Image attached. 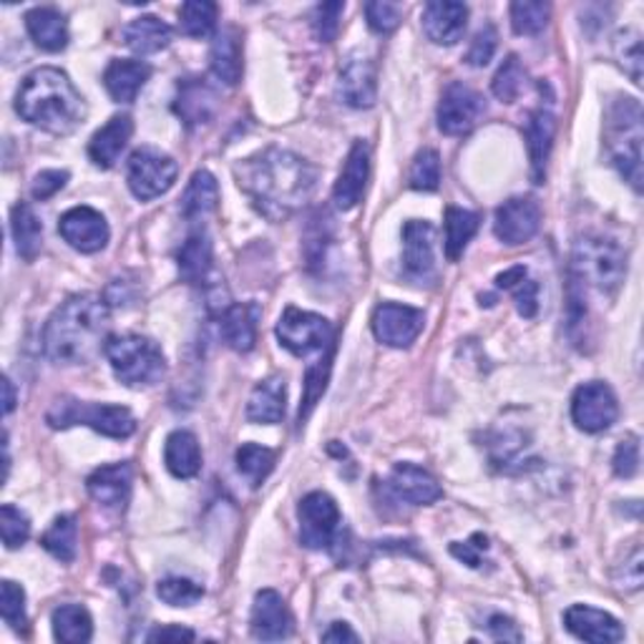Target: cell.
Here are the masks:
<instances>
[{
  "label": "cell",
  "instance_id": "cell-1",
  "mask_svg": "<svg viewBox=\"0 0 644 644\" xmlns=\"http://www.w3.org/2000/svg\"><path fill=\"white\" fill-rule=\"evenodd\" d=\"M237 184L267 220H285L313 197L317 169L297 154L270 147L234 169Z\"/></svg>",
  "mask_w": 644,
  "mask_h": 644
},
{
  "label": "cell",
  "instance_id": "cell-2",
  "mask_svg": "<svg viewBox=\"0 0 644 644\" xmlns=\"http://www.w3.org/2000/svg\"><path fill=\"white\" fill-rule=\"evenodd\" d=\"M112 313L104 297L76 295L68 297L43 330L45 358L56 366H88L98 352L106 350Z\"/></svg>",
  "mask_w": 644,
  "mask_h": 644
},
{
  "label": "cell",
  "instance_id": "cell-3",
  "mask_svg": "<svg viewBox=\"0 0 644 644\" xmlns=\"http://www.w3.org/2000/svg\"><path fill=\"white\" fill-rule=\"evenodd\" d=\"M15 112L23 122L53 136L76 131L86 119L84 96L61 68L43 66L23 78L15 94Z\"/></svg>",
  "mask_w": 644,
  "mask_h": 644
},
{
  "label": "cell",
  "instance_id": "cell-4",
  "mask_svg": "<svg viewBox=\"0 0 644 644\" xmlns=\"http://www.w3.org/2000/svg\"><path fill=\"white\" fill-rule=\"evenodd\" d=\"M642 136L640 102L620 96L606 116V149H610L612 165L634 192L642 189Z\"/></svg>",
  "mask_w": 644,
  "mask_h": 644
},
{
  "label": "cell",
  "instance_id": "cell-5",
  "mask_svg": "<svg viewBox=\"0 0 644 644\" xmlns=\"http://www.w3.org/2000/svg\"><path fill=\"white\" fill-rule=\"evenodd\" d=\"M624 275H627V255L614 240L602 234H584L577 240L571 255V279L579 287L614 293Z\"/></svg>",
  "mask_w": 644,
  "mask_h": 644
},
{
  "label": "cell",
  "instance_id": "cell-6",
  "mask_svg": "<svg viewBox=\"0 0 644 644\" xmlns=\"http://www.w3.org/2000/svg\"><path fill=\"white\" fill-rule=\"evenodd\" d=\"M106 358L119 383L126 388H151L167 373L165 352L144 335H114L106 342Z\"/></svg>",
  "mask_w": 644,
  "mask_h": 644
},
{
  "label": "cell",
  "instance_id": "cell-7",
  "mask_svg": "<svg viewBox=\"0 0 644 644\" xmlns=\"http://www.w3.org/2000/svg\"><path fill=\"white\" fill-rule=\"evenodd\" d=\"M45 421L51 429H68V425H88L96 433H104L108 439H129L136 431V419L129 408L106 405V403H84L76 398H59L49 408Z\"/></svg>",
  "mask_w": 644,
  "mask_h": 644
},
{
  "label": "cell",
  "instance_id": "cell-8",
  "mask_svg": "<svg viewBox=\"0 0 644 644\" xmlns=\"http://www.w3.org/2000/svg\"><path fill=\"white\" fill-rule=\"evenodd\" d=\"M177 175V161L169 154L151 147L136 149L129 159V167H126V181H129L131 194L141 202L167 194L175 187Z\"/></svg>",
  "mask_w": 644,
  "mask_h": 644
},
{
  "label": "cell",
  "instance_id": "cell-9",
  "mask_svg": "<svg viewBox=\"0 0 644 644\" xmlns=\"http://www.w3.org/2000/svg\"><path fill=\"white\" fill-rule=\"evenodd\" d=\"M277 338L295 356L307 358L332 345V325L323 315L287 307L277 323Z\"/></svg>",
  "mask_w": 644,
  "mask_h": 644
},
{
  "label": "cell",
  "instance_id": "cell-10",
  "mask_svg": "<svg viewBox=\"0 0 644 644\" xmlns=\"http://www.w3.org/2000/svg\"><path fill=\"white\" fill-rule=\"evenodd\" d=\"M571 419H574L577 429L584 433H602L612 429L620 419V403H616L614 390L592 380L577 388L574 398H571Z\"/></svg>",
  "mask_w": 644,
  "mask_h": 644
},
{
  "label": "cell",
  "instance_id": "cell-11",
  "mask_svg": "<svg viewBox=\"0 0 644 644\" xmlns=\"http://www.w3.org/2000/svg\"><path fill=\"white\" fill-rule=\"evenodd\" d=\"M297 516H300V541L307 549H328L335 541L340 509L332 496L323 492L307 494L297 506Z\"/></svg>",
  "mask_w": 644,
  "mask_h": 644
},
{
  "label": "cell",
  "instance_id": "cell-12",
  "mask_svg": "<svg viewBox=\"0 0 644 644\" xmlns=\"http://www.w3.org/2000/svg\"><path fill=\"white\" fill-rule=\"evenodd\" d=\"M403 275L413 285L435 279V226L425 220L403 224Z\"/></svg>",
  "mask_w": 644,
  "mask_h": 644
},
{
  "label": "cell",
  "instance_id": "cell-13",
  "mask_svg": "<svg viewBox=\"0 0 644 644\" xmlns=\"http://www.w3.org/2000/svg\"><path fill=\"white\" fill-rule=\"evenodd\" d=\"M484 112H486L484 96L471 86L453 81L441 96L439 129L446 136H464L481 122Z\"/></svg>",
  "mask_w": 644,
  "mask_h": 644
},
{
  "label": "cell",
  "instance_id": "cell-14",
  "mask_svg": "<svg viewBox=\"0 0 644 644\" xmlns=\"http://www.w3.org/2000/svg\"><path fill=\"white\" fill-rule=\"evenodd\" d=\"M541 226V207L531 197H514L496 210L494 234L509 247L537 237Z\"/></svg>",
  "mask_w": 644,
  "mask_h": 644
},
{
  "label": "cell",
  "instance_id": "cell-15",
  "mask_svg": "<svg viewBox=\"0 0 644 644\" xmlns=\"http://www.w3.org/2000/svg\"><path fill=\"white\" fill-rule=\"evenodd\" d=\"M425 317L419 307H408L398 303H383L373 313L376 338L388 348H408L423 332Z\"/></svg>",
  "mask_w": 644,
  "mask_h": 644
},
{
  "label": "cell",
  "instance_id": "cell-16",
  "mask_svg": "<svg viewBox=\"0 0 644 644\" xmlns=\"http://www.w3.org/2000/svg\"><path fill=\"white\" fill-rule=\"evenodd\" d=\"M338 91L342 104L350 108H370L378 96V74L376 63L368 53L352 51L340 63V81Z\"/></svg>",
  "mask_w": 644,
  "mask_h": 644
},
{
  "label": "cell",
  "instance_id": "cell-17",
  "mask_svg": "<svg viewBox=\"0 0 644 644\" xmlns=\"http://www.w3.org/2000/svg\"><path fill=\"white\" fill-rule=\"evenodd\" d=\"M59 232L71 247L84 252V255H94L102 252L112 232H108V222L102 212L94 207H74L59 220Z\"/></svg>",
  "mask_w": 644,
  "mask_h": 644
},
{
  "label": "cell",
  "instance_id": "cell-18",
  "mask_svg": "<svg viewBox=\"0 0 644 644\" xmlns=\"http://www.w3.org/2000/svg\"><path fill=\"white\" fill-rule=\"evenodd\" d=\"M293 612L285 604L283 594L275 592V589H262L255 597V604H252V616H250V630L255 634V640L262 642H279L287 640L293 634Z\"/></svg>",
  "mask_w": 644,
  "mask_h": 644
},
{
  "label": "cell",
  "instance_id": "cell-19",
  "mask_svg": "<svg viewBox=\"0 0 644 644\" xmlns=\"http://www.w3.org/2000/svg\"><path fill=\"white\" fill-rule=\"evenodd\" d=\"M368 177H370V147L366 141H356L348 154V159H345V167L338 181H335L332 189L335 207L342 212L358 207L362 194H366Z\"/></svg>",
  "mask_w": 644,
  "mask_h": 644
},
{
  "label": "cell",
  "instance_id": "cell-20",
  "mask_svg": "<svg viewBox=\"0 0 644 644\" xmlns=\"http://www.w3.org/2000/svg\"><path fill=\"white\" fill-rule=\"evenodd\" d=\"M175 112L189 129H199V126L214 122L217 112H220V98L207 81L187 78L179 84Z\"/></svg>",
  "mask_w": 644,
  "mask_h": 644
},
{
  "label": "cell",
  "instance_id": "cell-21",
  "mask_svg": "<svg viewBox=\"0 0 644 644\" xmlns=\"http://www.w3.org/2000/svg\"><path fill=\"white\" fill-rule=\"evenodd\" d=\"M564 624L574 637L594 644H614L624 640L622 624L612 614L587 604H574L564 612Z\"/></svg>",
  "mask_w": 644,
  "mask_h": 644
},
{
  "label": "cell",
  "instance_id": "cell-22",
  "mask_svg": "<svg viewBox=\"0 0 644 644\" xmlns=\"http://www.w3.org/2000/svg\"><path fill=\"white\" fill-rule=\"evenodd\" d=\"M421 23L425 35H429V41L439 45H453L466 33L468 8L464 3L433 0V3H425Z\"/></svg>",
  "mask_w": 644,
  "mask_h": 644
},
{
  "label": "cell",
  "instance_id": "cell-23",
  "mask_svg": "<svg viewBox=\"0 0 644 644\" xmlns=\"http://www.w3.org/2000/svg\"><path fill=\"white\" fill-rule=\"evenodd\" d=\"M86 488L96 504H102L108 511H124L131 496V466L112 464L96 468L88 476Z\"/></svg>",
  "mask_w": 644,
  "mask_h": 644
},
{
  "label": "cell",
  "instance_id": "cell-24",
  "mask_svg": "<svg viewBox=\"0 0 644 644\" xmlns=\"http://www.w3.org/2000/svg\"><path fill=\"white\" fill-rule=\"evenodd\" d=\"M555 136H557V116L551 114L549 108L539 106L537 112L529 114V119H526V149H529V159H531L534 184H543L549 154H551V147H555Z\"/></svg>",
  "mask_w": 644,
  "mask_h": 644
},
{
  "label": "cell",
  "instance_id": "cell-25",
  "mask_svg": "<svg viewBox=\"0 0 644 644\" xmlns=\"http://www.w3.org/2000/svg\"><path fill=\"white\" fill-rule=\"evenodd\" d=\"M388 486L401 502H408L413 506H431L443 496L439 481H435L429 471L415 464H398L388 478Z\"/></svg>",
  "mask_w": 644,
  "mask_h": 644
},
{
  "label": "cell",
  "instance_id": "cell-26",
  "mask_svg": "<svg viewBox=\"0 0 644 644\" xmlns=\"http://www.w3.org/2000/svg\"><path fill=\"white\" fill-rule=\"evenodd\" d=\"M134 134L131 116L119 114L112 116L106 126H102L88 141V159L94 161L98 169H112L119 161L122 151L126 149Z\"/></svg>",
  "mask_w": 644,
  "mask_h": 644
},
{
  "label": "cell",
  "instance_id": "cell-27",
  "mask_svg": "<svg viewBox=\"0 0 644 644\" xmlns=\"http://www.w3.org/2000/svg\"><path fill=\"white\" fill-rule=\"evenodd\" d=\"M149 76H151L149 63L116 59L108 63V68L104 71V86L116 104H134Z\"/></svg>",
  "mask_w": 644,
  "mask_h": 644
},
{
  "label": "cell",
  "instance_id": "cell-28",
  "mask_svg": "<svg viewBox=\"0 0 644 644\" xmlns=\"http://www.w3.org/2000/svg\"><path fill=\"white\" fill-rule=\"evenodd\" d=\"M257 315L255 305H224L220 310V332L224 342L237 352H250L257 342Z\"/></svg>",
  "mask_w": 644,
  "mask_h": 644
},
{
  "label": "cell",
  "instance_id": "cell-29",
  "mask_svg": "<svg viewBox=\"0 0 644 644\" xmlns=\"http://www.w3.org/2000/svg\"><path fill=\"white\" fill-rule=\"evenodd\" d=\"M25 29H29L33 43L49 53H59L68 45L66 15L56 8H33L25 13Z\"/></svg>",
  "mask_w": 644,
  "mask_h": 644
},
{
  "label": "cell",
  "instance_id": "cell-30",
  "mask_svg": "<svg viewBox=\"0 0 644 644\" xmlns=\"http://www.w3.org/2000/svg\"><path fill=\"white\" fill-rule=\"evenodd\" d=\"M287 386L283 376H270L255 386L247 403V419L252 423H279L285 415Z\"/></svg>",
  "mask_w": 644,
  "mask_h": 644
},
{
  "label": "cell",
  "instance_id": "cell-31",
  "mask_svg": "<svg viewBox=\"0 0 644 644\" xmlns=\"http://www.w3.org/2000/svg\"><path fill=\"white\" fill-rule=\"evenodd\" d=\"M177 265H179V275L184 277L187 283H192V285L204 283L214 265V250H212L210 234L202 230L189 234L177 255Z\"/></svg>",
  "mask_w": 644,
  "mask_h": 644
},
{
  "label": "cell",
  "instance_id": "cell-32",
  "mask_svg": "<svg viewBox=\"0 0 644 644\" xmlns=\"http://www.w3.org/2000/svg\"><path fill=\"white\" fill-rule=\"evenodd\" d=\"M122 35H124V43L129 45L134 53H139V56H151V53H159L167 49L175 31H171L169 25L157 15H141L126 25Z\"/></svg>",
  "mask_w": 644,
  "mask_h": 644
},
{
  "label": "cell",
  "instance_id": "cell-33",
  "mask_svg": "<svg viewBox=\"0 0 644 644\" xmlns=\"http://www.w3.org/2000/svg\"><path fill=\"white\" fill-rule=\"evenodd\" d=\"M212 74L226 86L240 84L242 78V39L237 29H224L214 35L212 53Z\"/></svg>",
  "mask_w": 644,
  "mask_h": 644
},
{
  "label": "cell",
  "instance_id": "cell-34",
  "mask_svg": "<svg viewBox=\"0 0 644 644\" xmlns=\"http://www.w3.org/2000/svg\"><path fill=\"white\" fill-rule=\"evenodd\" d=\"M165 464L171 476L194 478L202 468V448L194 433L175 431L165 443Z\"/></svg>",
  "mask_w": 644,
  "mask_h": 644
},
{
  "label": "cell",
  "instance_id": "cell-35",
  "mask_svg": "<svg viewBox=\"0 0 644 644\" xmlns=\"http://www.w3.org/2000/svg\"><path fill=\"white\" fill-rule=\"evenodd\" d=\"M11 234L15 242V252L25 262H33L41 255L43 247V224L39 220V214L33 212L31 204H15L11 212Z\"/></svg>",
  "mask_w": 644,
  "mask_h": 644
},
{
  "label": "cell",
  "instance_id": "cell-36",
  "mask_svg": "<svg viewBox=\"0 0 644 644\" xmlns=\"http://www.w3.org/2000/svg\"><path fill=\"white\" fill-rule=\"evenodd\" d=\"M217 202H220L217 179L210 171H197L192 181H189L184 197H181V214H184L189 222L204 220L207 214H212L217 210Z\"/></svg>",
  "mask_w": 644,
  "mask_h": 644
},
{
  "label": "cell",
  "instance_id": "cell-37",
  "mask_svg": "<svg viewBox=\"0 0 644 644\" xmlns=\"http://www.w3.org/2000/svg\"><path fill=\"white\" fill-rule=\"evenodd\" d=\"M496 285L514 295L516 310L521 317H537L539 313V283L529 277V270L516 265L496 277Z\"/></svg>",
  "mask_w": 644,
  "mask_h": 644
},
{
  "label": "cell",
  "instance_id": "cell-38",
  "mask_svg": "<svg viewBox=\"0 0 644 644\" xmlns=\"http://www.w3.org/2000/svg\"><path fill=\"white\" fill-rule=\"evenodd\" d=\"M53 634H56L59 642L68 644H84L94 634V622H91V614L86 606L81 604H61L51 616Z\"/></svg>",
  "mask_w": 644,
  "mask_h": 644
},
{
  "label": "cell",
  "instance_id": "cell-39",
  "mask_svg": "<svg viewBox=\"0 0 644 644\" xmlns=\"http://www.w3.org/2000/svg\"><path fill=\"white\" fill-rule=\"evenodd\" d=\"M41 543L53 559L63 561V564H71L78 551V526L74 516L63 514L59 519H53L49 531L41 537Z\"/></svg>",
  "mask_w": 644,
  "mask_h": 644
},
{
  "label": "cell",
  "instance_id": "cell-40",
  "mask_svg": "<svg viewBox=\"0 0 644 644\" xmlns=\"http://www.w3.org/2000/svg\"><path fill=\"white\" fill-rule=\"evenodd\" d=\"M481 217L476 212L461 210V207H448L446 210V257L451 262H456L464 255L468 242L474 240V234L478 232Z\"/></svg>",
  "mask_w": 644,
  "mask_h": 644
},
{
  "label": "cell",
  "instance_id": "cell-41",
  "mask_svg": "<svg viewBox=\"0 0 644 644\" xmlns=\"http://www.w3.org/2000/svg\"><path fill=\"white\" fill-rule=\"evenodd\" d=\"M217 15L220 8L210 0H189L179 8V29L189 39H207L217 29Z\"/></svg>",
  "mask_w": 644,
  "mask_h": 644
},
{
  "label": "cell",
  "instance_id": "cell-42",
  "mask_svg": "<svg viewBox=\"0 0 644 644\" xmlns=\"http://www.w3.org/2000/svg\"><path fill=\"white\" fill-rule=\"evenodd\" d=\"M272 468H275V451L257 446V443H244L237 448V471L252 486H260L272 474Z\"/></svg>",
  "mask_w": 644,
  "mask_h": 644
},
{
  "label": "cell",
  "instance_id": "cell-43",
  "mask_svg": "<svg viewBox=\"0 0 644 644\" xmlns=\"http://www.w3.org/2000/svg\"><path fill=\"white\" fill-rule=\"evenodd\" d=\"M492 88H494V96L498 98V102H504V104L519 102V96L524 94V88H526V68L521 66V61L516 56L506 59L502 63V68L496 71Z\"/></svg>",
  "mask_w": 644,
  "mask_h": 644
},
{
  "label": "cell",
  "instance_id": "cell-44",
  "mask_svg": "<svg viewBox=\"0 0 644 644\" xmlns=\"http://www.w3.org/2000/svg\"><path fill=\"white\" fill-rule=\"evenodd\" d=\"M549 3H534V0H519L511 6V29L519 35H537L549 23Z\"/></svg>",
  "mask_w": 644,
  "mask_h": 644
},
{
  "label": "cell",
  "instance_id": "cell-45",
  "mask_svg": "<svg viewBox=\"0 0 644 644\" xmlns=\"http://www.w3.org/2000/svg\"><path fill=\"white\" fill-rule=\"evenodd\" d=\"M157 597L169 606H194L202 602L204 587L187 577H167L157 584Z\"/></svg>",
  "mask_w": 644,
  "mask_h": 644
},
{
  "label": "cell",
  "instance_id": "cell-46",
  "mask_svg": "<svg viewBox=\"0 0 644 644\" xmlns=\"http://www.w3.org/2000/svg\"><path fill=\"white\" fill-rule=\"evenodd\" d=\"M614 53L620 59V66L624 68L634 84H642V35L632 29H624L616 33Z\"/></svg>",
  "mask_w": 644,
  "mask_h": 644
},
{
  "label": "cell",
  "instance_id": "cell-47",
  "mask_svg": "<svg viewBox=\"0 0 644 644\" xmlns=\"http://www.w3.org/2000/svg\"><path fill=\"white\" fill-rule=\"evenodd\" d=\"M413 189L419 192H435L441 184V157L435 149H423L415 154L411 175H408Z\"/></svg>",
  "mask_w": 644,
  "mask_h": 644
},
{
  "label": "cell",
  "instance_id": "cell-48",
  "mask_svg": "<svg viewBox=\"0 0 644 644\" xmlns=\"http://www.w3.org/2000/svg\"><path fill=\"white\" fill-rule=\"evenodd\" d=\"M0 612H3L6 624H11L15 632L25 634L29 630V616H25V592L11 579H6L0 587Z\"/></svg>",
  "mask_w": 644,
  "mask_h": 644
},
{
  "label": "cell",
  "instance_id": "cell-49",
  "mask_svg": "<svg viewBox=\"0 0 644 644\" xmlns=\"http://www.w3.org/2000/svg\"><path fill=\"white\" fill-rule=\"evenodd\" d=\"M0 531H3V543L8 549L23 547L31 537L29 516L15 509L13 504H3V509H0Z\"/></svg>",
  "mask_w": 644,
  "mask_h": 644
},
{
  "label": "cell",
  "instance_id": "cell-50",
  "mask_svg": "<svg viewBox=\"0 0 644 644\" xmlns=\"http://www.w3.org/2000/svg\"><path fill=\"white\" fill-rule=\"evenodd\" d=\"M345 11V3H323L315 8L313 15V31L320 43H332L338 39L340 31V15Z\"/></svg>",
  "mask_w": 644,
  "mask_h": 644
},
{
  "label": "cell",
  "instance_id": "cell-51",
  "mask_svg": "<svg viewBox=\"0 0 644 644\" xmlns=\"http://www.w3.org/2000/svg\"><path fill=\"white\" fill-rule=\"evenodd\" d=\"M366 18L376 33H393L403 21V8L388 3V0H378V3L366 6Z\"/></svg>",
  "mask_w": 644,
  "mask_h": 644
},
{
  "label": "cell",
  "instance_id": "cell-52",
  "mask_svg": "<svg viewBox=\"0 0 644 644\" xmlns=\"http://www.w3.org/2000/svg\"><path fill=\"white\" fill-rule=\"evenodd\" d=\"M612 468L620 478L637 476V471H640V439L637 435H630V439H624L620 446H616L614 458H612Z\"/></svg>",
  "mask_w": 644,
  "mask_h": 644
},
{
  "label": "cell",
  "instance_id": "cell-53",
  "mask_svg": "<svg viewBox=\"0 0 644 644\" xmlns=\"http://www.w3.org/2000/svg\"><path fill=\"white\" fill-rule=\"evenodd\" d=\"M496 45H498V33L494 25H484L476 35H474V41H471V49L466 53V63L468 66H486L488 61L494 59V53H496Z\"/></svg>",
  "mask_w": 644,
  "mask_h": 644
},
{
  "label": "cell",
  "instance_id": "cell-54",
  "mask_svg": "<svg viewBox=\"0 0 644 644\" xmlns=\"http://www.w3.org/2000/svg\"><path fill=\"white\" fill-rule=\"evenodd\" d=\"M68 181V171L66 169H45L39 177L33 179L31 194L35 202H45V199L56 197Z\"/></svg>",
  "mask_w": 644,
  "mask_h": 644
},
{
  "label": "cell",
  "instance_id": "cell-55",
  "mask_svg": "<svg viewBox=\"0 0 644 644\" xmlns=\"http://www.w3.org/2000/svg\"><path fill=\"white\" fill-rule=\"evenodd\" d=\"M488 549V539L484 534H476V537H471L466 543H453L451 547V555L458 557L464 564L478 569L484 564V551Z\"/></svg>",
  "mask_w": 644,
  "mask_h": 644
},
{
  "label": "cell",
  "instance_id": "cell-56",
  "mask_svg": "<svg viewBox=\"0 0 644 644\" xmlns=\"http://www.w3.org/2000/svg\"><path fill=\"white\" fill-rule=\"evenodd\" d=\"M486 630L494 640H504V642H521L524 640V634L519 632V627H516L509 616H504V614H494L492 620H488Z\"/></svg>",
  "mask_w": 644,
  "mask_h": 644
},
{
  "label": "cell",
  "instance_id": "cell-57",
  "mask_svg": "<svg viewBox=\"0 0 644 644\" xmlns=\"http://www.w3.org/2000/svg\"><path fill=\"white\" fill-rule=\"evenodd\" d=\"M197 634L192 630L181 627V624H165V627H157L149 632V642H192Z\"/></svg>",
  "mask_w": 644,
  "mask_h": 644
},
{
  "label": "cell",
  "instance_id": "cell-58",
  "mask_svg": "<svg viewBox=\"0 0 644 644\" xmlns=\"http://www.w3.org/2000/svg\"><path fill=\"white\" fill-rule=\"evenodd\" d=\"M624 589H630V592H637L642 587V551L634 549L632 551V559L624 561Z\"/></svg>",
  "mask_w": 644,
  "mask_h": 644
},
{
  "label": "cell",
  "instance_id": "cell-59",
  "mask_svg": "<svg viewBox=\"0 0 644 644\" xmlns=\"http://www.w3.org/2000/svg\"><path fill=\"white\" fill-rule=\"evenodd\" d=\"M323 640L325 642H358L360 637L345 622H332L330 630L323 632Z\"/></svg>",
  "mask_w": 644,
  "mask_h": 644
},
{
  "label": "cell",
  "instance_id": "cell-60",
  "mask_svg": "<svg viewBox=\"0 0 644 644\" xmlns=\"http://www.w3.org/2000/svg\"><path fill=\"white\" fill-rule=\"evenodd\" d=\"M3 390H6L3 411H6V415H8V413H13V408H15V390H13L11 378H3Z\"/></svg>",
  "mask_w": 644,
  "mask_h": 644
}]
</instances>
